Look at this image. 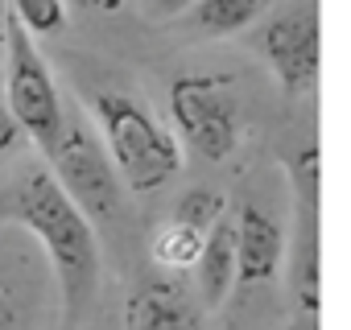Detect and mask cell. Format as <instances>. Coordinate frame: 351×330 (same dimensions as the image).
I'll use <instances>...</instances> for the list:
<instances>
[{"mask_svg": "<svg viewBox=\"0 0 351 330\" xmlns=\"http://www.w3.org/2000/svg\"><path fill=\"white\" fill-rule=\"evenodd\" d=\"M0 330H25V305L21 293L0 277Z\"/></svg>", "mask_w": 351, "mask_h": 330, "instance_id": "15", "label": "cell"}, {"mask_svg": "<svg viewBox=\"0 0 351 330\" xmlns=\"http://www.w3.org/2000/svg\"><path fill=\"white\" fill-rule=\"evenodd\" d=\"M50 165H54V178L62 182V190L75 199V207L91 223H116L120 219L124 194H120L116 161L108 157L104 136L87 124V116L75 103L66 107V124H62V136H58Z\"/></svg>", "mask_w": 351, "mask_h": 330, "instance_id": "3", "label": "cell"}, {"mask_svg": "<svg viewBox=\"0 0 351 330\" xmlns=\"http://www.w3.org/2000/svg\"><path fill=\"white\" fill-rule=\"evenodd\" d=\"M203 244H207V231H195L186 223H165L157 236H153V260L165 264V268H191L199 264L203 256Z\"/></svg>", "mask_w": 351, "mask_h": 330, "instance_id": "12", "label": "cell"}, {"mask_svg": "<svg viewBox=\"0 0 351 330\" xmlns=\"http://www.w3.org/2000/svg\"><path fill=\"white\" fill-rule=\"evenodd\" d=\"M0 219L21 223L38 236L46 248V260L58 277L62 293V330H75L95 297H99V240L95 223L75 207V199L62 190L54 170L29 165V170L0 190Z\"/></svg>", "mask_w": 351, "mask_h": 330, "instance_id": "1", "label": "cell"}, {"mask_svg": "<svg viewBox=\"0 0 351 330\" xmlns=\"http://www.w3.org/2000/svg\"><path fill=\"white\" fill-rule=\"evenodd\" d=\"M5 62H9V9L0 0V71H5Z\"/></svg>", "mask_w": 351, "mask_h": 330, "instance_id": "18", "label": "cell"}, {"mask_svg": "<svg viewBox=\"0 0 351 330\" xmlns=\"http://www.w3.org/2000/svg\"><path fill=\"white\" fill-rule=\"evenodd\" d=\"M261 50L277 75V83L289 95H306L318 83V66H322V21L310 0L281 9L261 38Z\"/></svg>", "mask_w": 351, "mask_h": 330, "instance_id": "7", "label": "cell"}, {"mask_svg": "<svg viewBox=\"0 0 351 330\" xmlns=\"http://www.w3.org/2000/svg\"><path fill=\"white\" fill-rule=\"evenodd\" d=\"M265 9V0H199L195 5V29L211 38H228L248 29Z\"/></svg>", "mask_w": 351, "mask_h": 330, "instance_id": "11", "label": "cell"}, {"mask_svg": "<svg viewBox=\"0 0 351 330\" xmlns=\"http://www.w3.org/2000/svg\"><path fill=\"white\" fill-rule=\"evenodd\" d=\"M289 182H293V199H298V231H293V268H289V285L293 297L306 314L318 309V293H322V165H318V149H302L289 165Z\"/></svg>", "mask_w": 351, "mask_h": 330, "instance_id": "6", "label": "cell"}, {"mask_svg": "<svg viewBox=\"0 0 351 330\" xmlns=\"http://www.w3.org/2000/svg\"><path fill=\"white\" fill-rule=\"evenodd\" d=\"M195 5H199V0H141V13H145L149 21H178V17H186Z\"/></svg>", "mask_w": 351, "mask_h": 330, "instance_id": "17", "label": "cell"}, {"mask_svg": "<svg viewBox=\"0 0 351 330\" xmlns=\"http://www.w3.org/2000/svg\"><path fill=\"white\" fill-rule=\"evenodd\" d=\"M5 103L21 120L25 136L54 157L62 124H66V103L58 95V83L34 42V34L9 13V62H5Z\"/></svg>", "mask_w": 351, "mask_h": 330, "instance_id": "4", "label": "cell"}, {"mask_svg": "<svg viewBox=\"0 0 351 330\" xmlns=\"http://www.w3.org/2000/svg\"><path fill=\"white\" fill-rule=\"evenodd\" d=\"M169 219H173V223H186V227H195V231H211V227L223 219V194L211 190V186H191V190L178 194Z\"/></svg>", "mask_w": 351, "mask_h": 330, "instance_id": "13", "label": "cell"}, {"mask_svg": "<svg viewBox=\"0 0 351 330\" xmlns=\"http://www.w3.org/2000/svg\"><path fill=\"white\" fill-rule=\"evenodd\" d=\"M5 9L38 38V34H62L66 29V0H5Z\"/></svg>", "mask_w": 351, "mask_h": 330, "instance_id": "14", "label": "cell"}, {"mask_svg": "<svg viewBox=\"0 0 351 330\" xmlns=\"http://www.w3.org/2000/svg\"><path fill=\"white\" fill-rule=\"evenodd\" d=\"M281 256H285L281 219L261 203H244V211L236 219V281H244V285L273 281L281 268Z\"/></svg>", "mask_w": 351, "mask_h": 330, "instance_id": "8", "label": "cell"}, {"mask_svg": "<svg viewBox=\"0 0 351 330\" xmlns=\"http://www.w3.org/2000/svg\"><path fill=\"white\" fill-rule=\"evenodd\" d=\"M95 128L104 136L108 157L116 161V174L132 194L161 190L182 170V144L149 107H141L124 91H99L91 99Z\"/></svg>", "mask_w": 351, "mask_h": 330, "instance_id": "2", "label": "cell"}, {"mask_svg": "<svg viewBox=\"0 0 351 330\" xmlns=\"http://www.w3.org/2000/svg\"><path fill=\"white\" fill-rule=\"evenodd\" d=\"M195 272H199V297H203V305H211V309L223 305V297L236 285V223L219 219L207 231V244H203V256H199Z\"/></svg>", "mask_w": 351, "mask_h": 330, "instance_id": "10", "label": "cell"}, {"mask_svg": "<svg viewBox=\"0 0 351 330\" xmlns=\"http://www.w3.org/2000/svg\"><path fill=\"white\" fill-rule=\"evenodd\" d=\"M71 5H79V9H95V13H116L124 0H71Z\"/></svg>", "mask_w": 351, "mask_h": 330, "instance_id": "19", "label": "cell"}, {"mask_svg": "<svg viewBox=\"0 0 351 330\" xmlns=\"http://www.w3.org/2000/svg\"><path fill=\"white\" fill-rule=\"evenodd\" d=\"M169 112L178 132L207 161H228L240 144V116L232 83L219 75H186L169 87Z\"/></svg>", "mask_w": 351, "mask_h": 330, "instance_id": "5", "label": "cell"}, {"mask_svg": "<svg viewBox=\"0 0 351 330\" xmlns=\"http://www.w3.org/2000/svg\"><path fill=\"white\" fill-rule=\"evenodd\" d=\"M124 330H203V318L178 281L149 277L124 301Z\"/></svg>", "mask_w": 351, "mask_h": 330, "instance_id": "9", "label": "cell"}, {"mask_svg": "<svg viewBox=\"0 0 351 330\" xmlns=\"http://www.w3.org/2000/svg\"><path fill=\"white\" fill-rule=\"evenodd\" d=\"M29 136H25V128H21V120L13 116V107L0 99V157H9V153H17L21 144H25Z\"/></svg>", "mask_w": 351, "mask_h": 330, "instance_id": "16", "label": "cell"}]
</instances>
